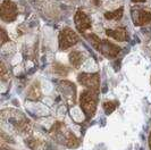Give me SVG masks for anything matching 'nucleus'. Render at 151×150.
Wrapping results in <instances>:
<instances>
[{
    "label": "nucleus",
    "instance_id": "nucleus-3",
    "mask_svg": "<svg viewBox=\"0 0 151 150\" xmlns=\"http://www.w3.org/2000/svg\"><path fill=\"white\" fill-rule=\"evenodd\" d=\"M80 37L74 30L70 27H64L59 33L58 42H59V49L60 50H67L68 48H72L78 43Z\"/></svg>",
    "mask_w": 151,
    "mask_h": 150
},
{
    "label": "nucleus",
    "instance_id": "nucleus-1",
    "mask_svg": "<svg viewBox=\"0 0 151 150\" xmlns=\"http://www.w3.org/2000/svg\"><path fill=\"white\" fill-rule=\"evenodd\" d=\"M86 38L90 40L91 45H93L102 56H105L108 59L116 58L121 53V47L115 45L114 42L109 41L108 39H100L98 35L91 33L88 34Z\"/></svg>",
    "mask_w": 151,
    "mask_h": 150
},
{
    "label": "nucleus",
    "instance_id": "nucleus-16",
    "mask_svg": "<svg viewBox=\"0 0 151 150\" xmlns=\"http://www.w3.org/2000/svg\"><path fill=\"white\" fill-rule=\"evenodd\" d=\"M145 1H147V0H132L133 4H143Z\"/></svg>",
    "mask_w": 151,
    "mask_h": 150
},
{
    "label": "nucleus",
    "instance_id": "nucleus-14",
    "mask_svg": "<svg viewBox=\"0 0 151 150\" xmlns=\"http://www.w3.org/2000/svg\"><path fill=\"white\" fill-rule=\"evenodd\" d=\"M7 41H9V37L7 35V32L4 27H1V45H4Z\"/></svg>",
    "mask_w": 151,
    "mask_h": 150
},
{
    "label": "nucleus",
    "instance_id": "nucleus-6",
    "mask_svg": "<svg viewBox=\"0 0 151 150\" xmlns=\"http://www.w3.org/2000/svg\"><path fill=\"white\" fill-rule=\"evenodd\" d=\"M74 23H75L76 30L81 32V33H83V34L92 27L91 18L82 8H78L76 10L75 15H74Z\"/></svg>",
    "mask_w": 151,
    "mask_h": 150
},
{
    "label": "nucleus",
    "instance_id": "nucleus-5",
    "mask_svg": "<svg viewBox=\"0 0 151 150\" xmlns=\"http://www.w3.org/2000/svg\"><path fill=\"white\" fill-rule=\"evenodd\" d=\"M77 82L90 90L99 91L100 88V75L99 73H80L77 75Z\"/></svg>",
    "mask_w": 151,
    "mask_h": 150
},
{
    "label": "nucleus",
    "instance_id": "nucleus-8",
    "mask_svg": "<svg viewBox=\"0 0 151 150\" xmlns=\"http://www.w3.org/2000/svg\"><path fill=\"white\" fill-rule=\"evenodd\" d=\"M106 35L111 38L118 42H124L129 39V34L125 27H117V29H107Z\"/></svg>",
    "mask_w": 151,
    "mask_h": 150
},
{
    "label": "nucleus",
    "instance_id": "nucleus-10",
    "mask_svg": "<svg viewBox=\"0 0 151 150\" xmlns=\"http://www.w3.org/2000/svg\"><path fill=\"white\" fill-rule=\"evenodd\" d=\"M123 15H124V7L117 8V9H115L113 12H106L104 14L106 19H108V21H114V22L121 21Z\"/></svg>",
    "mask_w": 151,
    "mask_h": 150
},
{
    "label": "nucleus",
    "instance_id": "nucleus-13",
    "mask_svg": "<svg viewBox=\"0 0 151 150\" xmlns=\"http://www.w3.org/2000/svg\"><path fill=\"white\" fill-rule=\"evenodd\" d=\"M53 69H55L56 73H58L59 75H66L68 73V69L65 67V65H58V66L53 65Z\"/></svg>",
    "mask_w": 151,
    "mask_h": 150
},
{
    "label": "nucleus",
    "instance_id": "nucleus-2",
    "mask_svg": "<svg viewBox=\"0 0 151 150\" xmlns=\"http://www.w3.org/2000/svg\"><path fill=\"white\" fill-rule=\"evenodd\" d=\"M80 106L86 118L93 117L98 107V91L90 89L82 91L80 96Z\"/></svg>",
    "mask_w": 151,
    "mask_h": 150
},
{
    "label": "nucleus",
    "instance_id": "nucleus-7",
    "mask_svg": "<svg viewBox=\"0 0 151 150\" xmlns=\"http://www.w3.org/2000/svg\"><path fill=\"white\" fill-rule=\"evenodd\" d=\"M131 15L135 26H144L151 22V12L143 8H132Z\"/></svg>",
    "mask_w": 151,
    "mask_h": 150
},
{
    "label": "nucleus",
    "instance_id": "nucleus-12",
    "mask_svg": "<svg viewBox=\"0 0 151 150\" xmlns=\"http://www.w3.org/2000/svg\"><path fill=\"white\" fill-rule=\"evenodd\" d=\"M117 106H118V101H109V100H106V101H104V104H102L104 110L106 112L107 115L111 114V112L117 108Z\"/></svg>",
    "mask_w": 151,
    "mask_h": 150
},
{
    "label": "nucleus",
    "instance_id": "nucleus-15",
    "mask_svg": "<svg viewBox=\"0 0 151 150\" xmlns=\"http://www.w3.org/2000/svg\"><path fill=\"white\" fill-rule=\"evenodd\" d=\"M1 79L2 80L6 79V66L4 63H1Z\"/></svg>",
    "mask_w": 151,
    "mask_h": 150
},
{
    "label": "nucleus",
    "instance_id": "nucleus-4",
    "mask_svg": "<svg viewBox=\"0 0 151 150\" xmlns=\"http://www.w3.org/2000/svg\"><path fill=\"white\" fill-rule=\"evenodd\" d=\"M18 16V8L14 1L4 0L0 7V17L1 21L5 23H12L16 21Z\"/></svg>",
    "mask_w": 151,
    "mask_h": 150
},
{
    "label": "nucleus",
    "instance_id": "nucleus-9",
    "mask_svg": "<svg viewBox=\"0 0 151 150\" xmlns=\"http://www.w3.org/2000/svg\"><path fill=\"white\" fill-rule=\"evenodd\" d=\"M69 63L72 66H74L75 68H80L81 65L83 64L84 61V56L83 53L78 50H73L72 53H69Z\"/></svg>",
    "mask_w": 151,
    "mask_h": 150
},
{
    "label": "nucleus",
    "instance_id": "nucleus-17",
    "mask_svg": "<svg viewBox=\"0 0 151 150\" xmlns=\"http://www.w3.org/2000/svg\"><path fill=\"white\" fill-rule=\"evenodd\" d=\"M149 147H150V149H151V133H150V135H149Z\"/></svg>",
    "mask_w": 151,
    "mask_h": 150
},
{
    "label": "nucleus",
    "instance_id": "nucleus-11",
    "mask_svg": "<svg viewBox=\"0 0 151 150\" xmlns=\"http://www.w3.org/2000/svg\"><path fill=\"white\" fill-rule=\"evenodd\" d=\"M41 98V89H40V85H39L38 82L33 83L32 87L29 89V92H27V99L30 100H39Z\"/></svg>",
    "mask_w": 151,
    "mask_h": 150
}]
</instances>
